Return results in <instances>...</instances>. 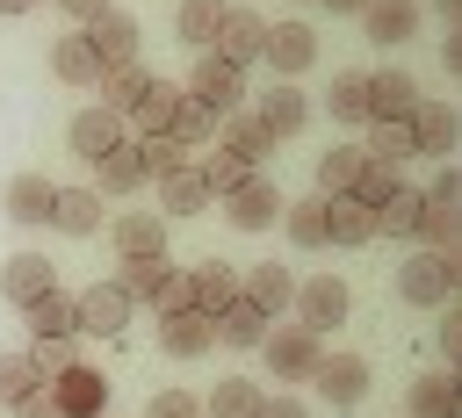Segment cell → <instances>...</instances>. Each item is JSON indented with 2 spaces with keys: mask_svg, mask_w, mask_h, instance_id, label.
<instances>
[{
  "mask_svg": "<svg viewBox=\"0 0 462 418\" xmlns=\"http://www.w3.org/2000/svg\"><path fill=\"white\" fill-rule=\"evenodd\" d=\"M260 382H245V375H224L209 396H202V418H260Z\"/></svg>",
  "mask_w": 462,
  "mask_h": 418,
  "instance_id": "836d02e7",
  "label": "cell"
},
{
  "mask_svg": "<svg viewBox=\"0 0 462 418\" xmlns=\"http://www.w3.org/2000/svg\"><path fill=\"white\" fill-rule=\"evenodd\" d=\"M361 151H368V159H383V166H404V159H419L404 123H368V144H361Z\"/></svg>",
  "mask_w": 462,
  "mask_h": 418,
  "instance_id": "ee69618b",
  "label": "cell"
},
{
  "mask_svg": "<svg viewBox=\"0 0 462 418\" xmlns=\"http://www.w3.org/2000/svg\"><path fill=\"white\" fill-rule=\"evenodd\" d=\"M253 115H260V123H267V137L282 144V137H296V130L310 123V94H303L296 79H274V86L253 101Z\"/></svg>",
  "mask_w": 462,
  "mask_h": 418,
  "instance_id": "4fadbf2b",
  "label": "cell"
},
{
  "mask_svg": "<svg viewBox=\"0 0 462 418\" xmlns=\"http://www.w3.org/2000/svg\"><path fill=\"white\" fill-rule=\"evenodd\" d=\"M144 418H202V404H195L188 389H159V396L144 404Z\"/></svg>",
  "mask_w": 462,
  "mask_h": 418,
  "instance_id": "681fc988",
  "label": "cell"
},
{
  "mask_svg": "<svg viewBox=\"0 0 462 418\" xmlns=\"http://www.w3.org/2000/svg\"><path fill=\"white\" fill-rule=\"evenodd\" d=\"M310 382H318V396H325L332 411H354V404L368 396V360H361V353H325Z\"/></svg>",
  "mask_w": 462,
  "mask_h": 418,
  "instance_id": "7c38bea8",
  "label": "cell"
},
{
  "mask_svg": "<svg viewBox=\"0 0 462 418\" xmlns=\"http://www.w3.org/2000/svg\"><path fill=\"white\" fill-rule=\"evenodd\" d=\"M289 310H296V324H303V332H318V339H325L332 324H346L354 295H346V281H339V274H310V281H296Z\"/></svg>",
  "mask_w": 462,
  "mask_h": 418,
  "instance_id": "3957f363",
  "label": "cell"
},
{
  "mask_svg": "<svg viewBox=\"0 0 462 418\" xmlns=\"http://www.w3.org/2000/svg\"><path fill=\"white\" fill-rule=\"evenodd\" d=\"M94 187H101V195H137V187H144V151H137V137H123L116 151L94 159Z\"/></svg>",
  "mask_w": 462,
  "mask_h": 418,
  "instance_id": "603a6c76",
  "label": "cell"
},
{
  "mask_svg": "<svg viewBox=\"0 0 462 418\" xmlns=\"http://www.w3.org/2000/svg\"><path fill=\"white\" fill-rule=\"evenodd\" d=\"M217 144H224V151H238L245 166H267V159L282 151V144L267 137V123H260L253 108H224V115H217Z\"/></svg>",
  "mask_w": 462,
  "mask_h": 418,
  "instance_id": "5bb4252c",
  "label": "cell"
},
{
  "mask_svg": "<svg viewBox=\"0 0 462 418\" xmlns=\"http://www.w3.org/2000/svg\"><path fill=\"white\" fill-rule=\"evenodd\" d=\"M361 144H332V151H318V195H346L354 187V173H361Z\"/></svg>",
  "mask_w": 462,
  "mask_h": 418,
  "instance_id": "ab89813d",
  "label": "cell"
},
{
  "mask_svg": "<svg viewBox=\"0 0 462 418\" xmlns=\"http://www.w3.org/2000/svg\"><path fill=\"white\" fill-rule=\"evenodd\" d=\"M419 195H426V202H448V209H462V173H455V166H440V180H433V187H419Z\"/></svg>",
  "mask_w": 462,
  "mask_h": 418,
  "instance_id": "f5cc1de1",
  "label": "cell"
},
{
  "mask_svg": "<svg viewBox=\"0 0 462 418\" xmlns=\"http://www.w3.org/2000/svg\"><path fill=\"white\" fill-rule=\"evenodd\" d=\"M51 195H58V187H51L43 173H14V180H7V216H14L22 231L51 223Z\"/></svg>",
  "mask_w": 462,
  "mask_h": 418,
  "instance_id": "83f0119b",
  "label": "cell"
},
{
  "mask_svg": "<svg viewBox=\"0 0 462 418\" xmlns=\"http://www.w3.org/2000/svg\"><path fill=\"white\" fill-rule=\"evenodd\" d=\"M404 130H411V151H419V159H455L462 115H455V101H440V94H419V108L404 115Z\"/></svg>",
  "mask_w": 462,
  "mask_h": 418,
  "instance_id": "5b68a950",
  "label": "cell"
},
{
  "mask_svg": "<svg viewBox=\"0 0 462 418\" xmlns=\"http://www.w3.org/2000/svg\"><path fill=\"white\" fill-rule=\"evenodd\" d=\"M325 245H339V252L375 245V209L354 195H325Z\"/></svg>",
  "mask_w": 462,
  "mask_h": 418,
  "instance_id": "9a60e30c",
  "label": "cell"
},
{
  "mask_svg": "<svg viewBox=\"0 0 462 418\" xmlns=\"http://www.w3.org/2000/svg\"><path fill=\"white\" fill-rule=\"evenodd\" d=\"M231 295H238V274H231L224 259H202V267H188V310L217 317V310H224Z\"/></svg>",
  "mask_w": 462,
  "mask_h": 418,
  "instance_id": "4316f807",
  "label": "cell"
},
{
  "mask_svg": "<svg viewBox=\"0 0 462 418\" xmlns=\"http://www.w3.org/2000/svg\"><path fill=\"white\" fill-rule=\"evenodd\" d=\"M72 360H79V353H72V339H36V346H29V368H36L43 382H51V375H65Z\"/></svg>",
  "mask_w": 462,
  "mask_h": 418,
  "instance_id": "7dc6e473",
  "label": "cell"
},
{
  "mask_svg": "<svg viewBox=\"0 0 462 418\" xmlns=\"http://www.w3.org/2000/svg\"><path fill=\"white\" fill-rule=\"evenodd\" d=\"M361 29H368V43H411L419 36V0H361Z\"/></svg>",
  "mask_w": 462,
  "mask_h": 418,
  "instance_id": "7402d4cb",
  "label": "cell"
},
{
  "mask_svg": "<svg viewBox=\"0 0 462 418\" xmlns=\"http://www.w3.org/2000/svg\"><path fill=\"white\" fill-rule=\"evenodd\" d=\"M253 353L267 360V375H274V382H310V375H318V360H325V339H318V332H303V324H282V332H267Z\"/></svg>",
  "mask_w": 462,
  "mask_h": 418,
  "instance_id": "7a4b0ae2",
  "label": "cell"
},
{
  "mask_svg": "<svg viewBox=\"0 0 462 418\" xmlns=\"http://www.w3.org/2000/svg\"><path fill=\"white\" fill-rule=\"evenodd\" d=\"M7 411H14V418H65V411H58V396H51V382H43V389H29V396H22V404H7Z\"/></svg>",
  "mask_w": 462,
  "mask_h": 418,
  "instance_id": "816d5d0a",
  "label": "cell"
},
{
  "mask_svg": "<svg viewBox=\"0 0 462 418\" xmlns=\"http://www.w3.org/2000/svg\"><path fill=\"white\" fill-rule=\"evenodd\" d=\"M79 36H87V50L101 58V72H108V65H130V58L144 50V29H137V14H123V7H101L94 22H79Z\"/></svg>",
  "mask_w": 462,
  "mask_h": 418,
  "instance_id": "52a82bcc",
  "label": "cell"
},
{
  "mask_svg": "<svg viewBox=\"0 0 462 418\" xmlns=\"http://www.w3.org/2000/svg\"><path fill=\"white\" fill-rule=\"evenodd\" d=\"M58 7H65L72 22H94V14H101V7H116V0H58Z\"/></svg>",
  "mask_w": 462,
  "mask_h": 418,
  "instance_id": "9f6ffc18",
  "label": "cell"
},
{
  "mask_svg": "<svg viewBox=\"0 0 462 418\" xmlns=\"http://www.w3.org/2000/svg\"><path fill=\"white\" fill-rule=\"evenodd\" d=\"M325 115L339 123V130H368V72H339L332 86H325Z\"/></svg>",
  "mask_w": 462,
  "mask_h": 418,
  "instance_id": "d6a6232c",
  "label": "cell"
},
{
  "mask_svg": "<svg viewBox=\"0 0 462 418\" xmlns=\"http://www.w3.org/2000/svg\"><path fill=\"white\" fill-rule=\"evenodd\" d=\"M101 216H108V195H101L94 180H72V187H58V195H51V223H58L65 238H94V231H101Z\"/></svg>",
  "mask_w": 462,
  "mask_h": 418,
  "instance_id": "8fae6325",
  "label": "cell"
},
{
  "mask_svg": "<svg viewBox=\"0 0 462 418\" xmlns=\"http://www.w3.org/2000/svg\"><path fill=\"white\" fill-rule=\"evenodd\" d=\"M455 288H462V252H411V259H397V303L440 310V303H455Z\"/></svg>",
  "mask_w": 462,
  "mask_h": 418,
  "instance_id": "6da1fadb",
  "label": "cell"
},
{
  "mask_svg": "<svg viewBox=\"0 0 462 418\" xmlns=\"http://www.w3.org/2000/svg\"><path fill=\"white\" fill-rule=\"evenodd\" d=\"M173 274H180V267H173L166 252H152V259H123V267H116V288H123L130 303H152V310H159V295H166Z\"/></svg>",
  "mask_w": 462,
  "mask_h": 418,
  "instance_id": "cb8c5ba5",
  "label": "cell"
},
{
  "mask_svg": "<svg viewBox=\"0 0 462 418\" xmlns=\"http://www.w3.org/2000/svg\"><path fill=\"white\" fill-rule=\"evenodd\" d=\"M72 310H79V332H87V339H123V324H130L137 303H130L116 281H94V288L72 295Z\"/></svg>",
  "mask_w": 462,
  "mask_h": 418,
  "instance_id": "9c48e42d",
  "label": "cell"
},
{
  "mask_svg": "<svg viewBox=\"0 0 462 418\" xmlns=\"http://www.w3.org/2000/svg\"><path fill=\"white\" fill-rule=\"evenodd\" d=\"M173 101H180V86L152 79V86L137 94V108L123 115V137H166V123H173Z\"/></svg>",
  "mask_w": 462,
  "mask_h": 418,
  "instance_id": "484cf974",
  "label": "cell"
},
{
  "mask_svg": "<svg viewBox=\"0 0 462 418\" xmlns=\"http://www.w3.org/2000/svg\"><path fill=\"white\" fill-rule=\"evenodd\" d=\"M180 94H195V101H202L209 115H224V108H245V72H238L231 58L202 50V58H195V79H188Z\"/></svg>",
  "mask_w": 462,
  "mask_h": 418,
  "instance_id": "ba28073f",
  "label": "cell"
},
{
  "mask_svg": "<svg viewBox=\"0 0 462 418\" xmlns=\"http://www.w3.org/2000/svg\"><path fill=\"white\" fill-rule=\"evenodd\" d=\"M29 389H43V375L29 368V353H0V404H22Z\"/></svg>",
  "mask_w": 462,
  "mask_h": 418,
  "instance_id": "bcb514c9",
  "label": "cell"
},
{
  "mask_svg": "<svg viewBox=\"0 0 462 418\" xmlns=\"http://www.w3.org/2000/svg\"><path fill=\"white\" fill-rule=\"evenodd\" d=\"M29 7H36V0H0V14H29Z\"/></svg>",
  "mask_w": 462,
  "mask_h": 418,
  "instance_id": "91938a15",
  "label": "cell"
},
{
  "mask_svg": "<svg viewBox=\"0 0 462 418\" xmlns=\"http://www.w3.org/2000/svg\"><path fill=\"white\" fill-rule=\"evenodd\" d=\"M433 14H440V22L455 29V22H462V0H433Z\"/></svg>",
  "mask_w": 462,
  "mask_h": 418,
  "instance_id": "6f0895ef",
  "label": "cell"
},
{
  "mask_svg": "<svg viewBox=\"0 0 462 418\" xmlns=\"http://www.w3.org/2000/svg\"><path fill=\"white\" fill-rule=\"evenodd\" d=\"M238 295H245V303H260L267 317H282V310H289V295H296V274H289L282 259H260V267H245Z\"/></svg>",
  "mask_w": 462,
  "mask_h": 418,
  "instance_id": "d4e9b609",
  "label": "cell"
},
{
  "mask_svg": "<svg viewBox=\"0 0 462 418\" xmlns=\"http://www.w3.org/2000/svg\"><path fill=\"white\" fill-rule=\"evenodd\" d=\"M440 65H448V72H455V79H462V22H455V29H448V36H440Z\"/></svg>",
  "mask_w": 462,
  "mask_h": 418,
  "instance_id": "11a10c76",
  "label": "cell"
},
{
  "mask_svg": "<svg viewBox=\"0 0 462 418\" xmlns=\"http://www.w3.org/2000/svg\"><path fill=\"white\" fill-rule=\"evenodd\" d=\"M267 332H274V317H267L260 303H245V295H231V303L217 310V339H224V346H260Z\"/></svg>",
  "mask_w": 462,
  "mask_h": 418,
  "instance_id": "f546056e",
  "label": "cell"
},
{
  "mask_svg": "<svg viewBox=\"0 0 462 418\" xmlns=\"http://www.w3.org/2000/svg\"><path fill=\"white\" fill-rule=\"evenodd\" d=\"M137 151H144V180H159V173H173V166L188 159L173 137H137Z\"/></svg>",
  "mask_w": 462,
  "mask_h": 418,
  "instance_id": "c3c4849f",
  "label": "cell"
},
{
  "mask_svg": "<svg viewBox=\"0 0 462 418\" xmlns=\"http://www.w3.org/2000/svg\"><path fill=\"white\" fill-rule=\"evenodd\" d=\"M260 36H267V22H260L253 7H224V14H217V29H209V50H217V58H231V65L245 72V65H260Z\"/></svg>",
  "mask_w": 462,
  "mask_h": 418,
  "instance_id": "30bf717a",
  "label": "cell"
},
{
  "mask_svg": "<svg viewBox=\"0 0 462 418\" xmlns=\"http://www.w3.org/2000/svg\"><path fill=\"white\" fill-rule=\"evenodd\" d=\"M325 7H332V14H361V0H325Z\"/></svg>",
  "mask_w": 462,
  "mask_h": 418,
  "instance_id": "680465c9",
  "label": "cell"
},
{
  "mask_svg": "<svg viewBox=\"0 0 462 418\" xmlns=\"http://www.w3.org/2000/svg\"><path fill=\"white\" fill-rule=\"evenodd\" d=\"M260 65H274V79H303V72L318 65V29H310V22H267Z\"/></svg>",
  "mask_w": 462,
  "mask_h": 418,
  "instance_id": "277c9868",
  "label": "cell"
},
{
  "mask_svg": "<svg viewBox=\"0 0 462 418\" xmlns=\"http://www.w3.org/2000/svg\"><path fill=\"white\" fill-rule=\"evenodd\" d=\"M152 187H159V209H166V216H202V209L217 202V195H209V180L195 173V159H180V166H173V173H159Z\"/></svg>",
  "mask_w": 462,
  "mask_h": 418,
  "instance_id": "ffe728a7",
  "label": "cell"
},
{
  "mask_svg": "<svg viewBox=\"0 0 462 418\" xmlns=\"http://www.w3.org/2000/svg\"><path fill=\"white\" fill-rule=\"evenodd\" d=\"M224 202V223L231 231H274L282 223V187L267 180V173H245L231 195H217Z\"/></svg>",
  "mask_w": 462,
  "mask_h": 418,
  "instance_id": "8992f818",
  "label": "cell"
},
{
  "mask_svg": "<svg viewBox=\"0 0 462 418\" xmlns=\"http://www.w3.org/2000/svg\"><path fill=\"white\" fill-rule=\"evenodd\" d=\"M166 137H173L180 151H202V144H217V115H209L195 94H180V101H173V123H166Z\"/></svg>",
  "mask_w": 462,
  "mask_h": 418,
  "instance_id": "d590c367",
  "label": "cell"
},
{
  "mask_svg": "<svg viewBox=\"0 0 462 418\" xmlns=\"http://www.w3.org/2000/svg\"><path fill=\"white\" fill-rule=\"evenodd\" d=\"M22 317H29V339H79V310H72V295H65V288L36 295Z\"/></svg>",
  "mask_w": 462,
  "mask_h": 418,
  "instance_id": "f1b7e54d",
  "label": "cell"
},
{
  "mask_svg": "<svg viewBox=\"0 0 462 418\" xmlns=\"http://www.w3.org/2000/svg\"><path fill=\"white\" fill-rule=\"evenodd\" d=\"M51 288H58V267H51L43 252H14V259L0 267V295H7L14 310H29V303L51 295Z\"/></svg>",
  "mask_w": 462,
  "mask_h": 418,
  "instance_id": "e0dca14e",
  "label": "cell"
},
{
  "mask_svg": "<svg viewBox=\"0 0 462 418\" xmlns=\"http://www.w3.org/2000/svg\"><path fill=\"white\" fill-rule=\"evenodd\" d=\"M411 418H462V382L455 375H419L411 382Z\"/></svg>",
  "mask_w": 462,
  "mask_h": 418,
  "instance_id": "8d00e7d4",
  "label": "cell"
},
{
  "mask_svg": "<svg viewBox=\"0 0 462 418\" xmlns=\"http://www.w3.org/2000/svg\"><path fill=\"white\" fill-rule=\"evenodd\" d=\"M419 108V79L411 72H368V123H404Z\"/></svg>",
  "mask_w": 462,
  "mask_h": 418,
  "instance_id": "ac0fdd59",
  "label": "cell"
},
{
  "mask_svg": "<svg viewBox=\"0 0 462 418\" xmlns=\"http://www.w3.org/2000/svg\"><path fill=\"white\" fill-rule=\"evenodd\" d=\"M195 173L209 180V195H231L245 173H260V166H245L238 151H224V144H202V159H195Z\"/></svg>",
  "mask_w": 462,
  "mask_h": 418,
  "instance_id": "60d3db41",
  "label": "cell"
},
{
  "mask_svg": "<svg viewBox=\"0 0 462 418\" xmlns=\"http://www.w3.org/2000/svg\"><path fill=\"white\" fill-rule=\"evenodd\" d=\"M217 14H224V0H180V14H173V29H180V43H195V50H209V29H217Z\"/></svg>",
  "mask_w": 462,
  "mask_h": 418,
  "instance_id": "f6af8a7d",
  "label": "cell"
},
{
  "mask_svg": "<svg viewBox=\"0 0 462 418\" xmlns=\"http://www.w3.org/2000/svg\"><path fill=\"white\" fill-rule=\"evenodd\" d=\"M108 245H116V259H152V252H166V216L159 209H130V216L108 223Z\"/></svg>",
  "mask_w": 462,
  "mask_h": 418,
  "instance_id": "2e32d148",
  "label": "cell"
},
{
  "mask_svg": "<svg viewBox=\"0 0 462 418\" xmlns=\"http://www.w3.org/2000/svg\"><path fill=\"white\" fill-rule=\"evenodd\" d=\"M419 209H426V195H419V187H397V195L375 209V238H411V231H419Z\"/></svg>",
  "mask_w": 462,
  "mask_h": 418,
  "instance_id": "b9f144b4",
  "label": "cell"
},
{
  "mask_svg": "<svg viewBox=\"0 0 462 418\" xmlns=\"http://www.w3.org/2000/svg\"><path fill=\"white\" fill-rule=\"evenodd\" d=\"M397 187H404V180H397V166H383V159H361V173H354V187H346V195H354V202H368V209H383Z\"/></svg>",
  "mask_w": 462,
  "mask_h": 418,
  "instance_id": "7bdbcfd3",
  "label": "cell"
},
{
  "mask_svg": "<svg viewBox=\"0 0 462 418\" xmlns=\"http://www.w3.org/2000/svg\"><path fill=\"white\" fill-rule=\"evenodd\" d=\"M260 418H310V404H296V396H260Z\"/></svg>",
  "mask_w": 462,
  "mask_h": 418,
  "instance_id": "db71d44e",
  "label": "cell"
},
{
  "mask_svg": "<svg viewBox=\"0 0 462 418\" xmlns=\"http://www.w3.org/2000/svg\"><path fill=\"white\" fill-rule=\"evenodd\" d=\"M411 238H419L426 252H462V209H448V202H426Z\"/></svg>",
  "mask_w": 462,
  "mask_h": 418,
  "instance_id": "74e56055",
  "label": "cell"
},
{
  "mask_svg": "<svg viewBox=\"0 0 462 418\" xmlns=\"http://www.w3.org/2000/svg\"><path fill=\"white\" fill-rule=\"evenodd\" d=\"M51 72H58L65 86H101V58L87 50V36H79V29L51 43Z\"/></svg>",
  "mask_w": 462,
  "mask_h": 418,
  "instance_id": "1f68e13d",
  "label": "cell"
},
{
  "mask_svg": "<svg viewBox=\"0 0 462 418\" xmlns=\"http://www.w3.org/2000/svg\"><path fill=\"white\" fill-rule=\"evenodd\" d=\"M65 144H72V159H87V166H94L101 151H116V144H123V115H108V108L94 101V108H79V115H72Z\"/></svg>",
  "mask_w": 462,
  "mask_h": 418,
  "instance_id": "d6986e66",
  "label": "cell"
},
{
  "mask_svg": "<svg viewBox=\"0 0 462 418\" xmlns=\"http://www.w3.org/2000/svg\"><path fill=\"white\" fill-rule=\"evenodd\" d=\"M159 346H166L173 360H202V353L217 346V317H202V310H173V317H159Z\"/></svg>",
  "mask_w": 462,
  "mask_h": 418,
  "instance_id": "44dd1931",
  "label": "cell"
},
{
  "mask_svg": "<svg viewBox=\"0 0 462 418\" xmlns=\"http://www.w3.org/2000/svg\"><path fill=\"white\" fill-rule=\"evenodd\" d=\"M282 223L303 252H325V195H303V202H282Z\"/></svg>",
  "mask_w": 462,
  "mask_h": 418,
  "instance_id": "f35d334b",
  "label": "cell"
},
{
  "mask_svg": "<svg viewBox=\"0 0 462 418\" xmlns=\"http://www.w3.org/2000/svg\"><path fill=\"white\" fill-rule=\"evenodd\" d=\"M51 396H58V411H65V418H94V411H101V375L72 360L65 375H51Z\"/></svg>",
  "mask_w": 462,
  "mask_h": 418,
  "instance_id": "4dcf8cb0",
  "label": "cell"
},
{
  "mask_svg": "<svg viewBox=\"0 0 462 418\" xmlns=\"http://www.w3.org/2000/svg\"><path fill=\"white\" fill-rule=\"evenodd\" d=\"M433 339H440L448 360H462V303H440V332H433Z\"/></svg>",
  "mask_w": 462,
  "mask_h": 418,
  "instance_id": "f907efd6",
  "label": "cell"
},
{
  "mask_svg": "<svg viewBox=\"0 0 462 418\" xmlns=\"http://www.w3.org/2000/svg\"><path fill=\"white\" fill-rule=\"evenodd\" d=\"M144 86H152L144 58H130V65H108V72H101V108H108V115H130Z\"/></svg>",
  "mask_w": 462,
  "mask_h": 418,
  "instance_id": "e575fe53",
  "label": "cell"
}]
</instances>
